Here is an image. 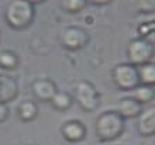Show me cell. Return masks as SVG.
I'll return each instance as SVG.
<instances>
[{"instance_id":"5bb4252c","label":"cell","mask_w":155,"mask_h":145,"mask_svg":"<svg viewBox=\"0 0 155 145\" xmlns=\"http://www.w3.org/2000/svg\"><path fill=\"white\" fill-rule=\"evenodd\" d=\"M38 113L37 104L33 100H25L18 106V117L23 121H31Z\"/></svg>"},{"instance_id":"30bf717a","label":"cell","mask_w":155,"mask_h":145,"mask_svg":"<svg viewBox=\"0 0 155 145\" xmlns=\"http://www.w3.org/2000/svg\"><path fill=\"white\" fill-rule=\"evenodd\" d=\"M86 128L81 121H68L62 125V135L69 142H78L85 138Z\"/></svg>"},{"instance_id":"d6986e66","label":"cell","mask_w":155,"mask_h":145,"mask_svg":"<svg viewBox=\"0 0 155 145\" xmlns=\"http://www.w3.org/2000/svg\"><path fill=\"white\" fill-rule=\"evenodd\" d=\"M151 30H155V21L154 23H150V24H144L138 27V31L141 35H145V34H150Z\"/></svg>"},{"instance_id":"9a60e30c","label":"cell","mask_w":155,"mask_h":145,"mask_svg":"<svg viewBox=\"0 0 155 145\" xmlns=\"http://www.w3.org/2000/svg\"><path fill=\"white\" fill-rule=\"evenodd\" d=\"M51 103L54 104V107L58 110H65L72 104V97L65 92H57L54 94V97L51 99Z\"/></svg>"},{"instance_id":"7402d4cb","label":"cell","mask_w":155,"mask_h":145,"mask_svg":"<svg viewBox=\"0 0 155 145\" xmlns=\"http://www.w3.org/2000/svg\"><path fill=\"white\" fill-rule=\"evenodd\" d=\"M28 2H30L31 4H35V3H41L42 0H28Z\"/></svg>"},{"instance_id":"2e32d148","label":"cell","mask_w":155,"mask_h":145,"mask_svg":"<svg viewBox=\"0 0 155 145\" xmlns=\"http://www.w3.org/2000/svg\"><path fill=\"white\" fill-rule=\"evenodd\" d=\"M135 12L152 13L155 12V0H131Z\"/></svg>"},{"instance_id":"8992f818","label":"cell","mask_w":155,"mask_h":145,"mask_svg":"<svg viewBox=\"0 0 155 145\" xmlns=\"http://www.w3.org/2000/svg\"><path fill=\"white\" fill-rule=\"evenodd\" d=\"M89 37L81 27H69L62 34V44L69 49H79L87 44Z\"/></svg>"},{"instance_id":"ac0fdd59","label":"cell","mask_w":155,"mask_h":145,"mask_svg":"<svg viewBox=\"0 0 155 145\" xmlns=\"http://www.w3.org/2000/svg\"><path fill=\"white\" fill-rule=\"evenodd\" d=\"M86 0H62V6L66 8L68 12H81L82 8L85 7Z\"/></svg>"},{"instance_id":"277c9868","label":"cell","mask_w":155,"mask_h":145,"mask_svg":"<svg viewBox=\"0 0 155 145\" xmlns=\"http://www.w3.org/2000/svg\"><path fill=\"white\" fill-rule=\"evenodd\" d=\"M113 81L123 90H133L140 85L138 69L131 64L117 65L113 69Z\"/></svg>"},{"instance_id":"7c38bea8","label":"cell","mask_w":155,"mask_h":145,"mask_svg":"<svg viewBox=\"0 0 155 145\" xmlns=\"http://www.w3.org/2000/svg\"><path fill=\"white\" fill-rule=\"evenodd\" d=\"M138 69V77H140V85H147V86H155V64L147 62L144 65L137 66Z\"/></svg>"},{"instance_id":"4fadbf2b","label":"cell","mask_w":155,"mask_h":145,"mask_svg":"<svg viewBox=\"0 0 155 145\" xmlns=\"http://www.w3.org/2000/svg\"><path fill=\"white\" fill-rule=\"evenodd\" d=\"M131 97L135 99L141 104L150 103L151 100H154V97H155V89L152 86L138 85L137 87H134L131 90Z\"/></svg>"},{"instance_id":"e0dca14e","label":"cell","mask_w":155,"mask_h":145,"mask_svg":"<svg viewBox=\"0 0 155 145\" xmlns=\"http://www.w3.org/2000/svg\"><path fill=\"white\" fill-rule=\"evenodd\" d=\"M0 65L3 68H16V65H17L16 55L13 52H8V51L0 52Z\"/></svg>"},{"instance_id":"7a4b0ae2","label":"cell","mask_w":155,"mask_h":145,"mask_svg":"<svg viewBox=\"0 0 155 145\" xmlns=\"http://www.w3.org/2000/svg\"><path fill=\"white\" fill-rule=\"evenodd\" d=\"M7 23L14 28H24L33 21L34 7L28 0H14L6 12Z\"/></svg>"},{"instance_id":"9c48e42d","label":"cell","mask_w":155,"mask_h":145,"mask_svg":"<svg viewBox=\"0 0 155 145\" xmlns=\"http://www.w3.org/2000/svg\"><path fill=\"white\" fill-rule=\"evenodd\" d=\"M57 86L52 81L49 79H38L33 83V93L34 96L40 99V100H49L54 97V94L57 93Z\"/></svg>"},{"instance_id":"ba28073f","label":"cell","mask_w":155,"mask_h":145,"mask_svg":"<svg viewBox=\"0 0 155 145\" xmlns=\"http://www.w3.org/2000/svg\"><path fill=\"white\" fill-rule=\"evenodd\" d=\"M117 111L123 118H133V117H138L140 113L143 111V104L133 99V97H124L117 103L116 107Z\"/></svg>"},{"instance_id":"ffe728a7","label":"cell","mask_w":155,"mask_h":145,"mask_svg":"<svg viewBox=\"0 0 155 145\" xmlns=\"http://www.w3.org/2000/svg\"><path fill=\"white\" fill-rule=\"evenodd\" d=\"M7 114H8V110H7V107H6V104H4V103H0V123L6 120Z\"/></svg>"},{"instance_id":"44dd1931","label":"cell","mask_w":155,"mask_h":145,"mask_svg":"<svg viewBox=\"0 0 155 145\" xmlns=\"http://www.w3.org/2000/svg\"><path fill=\"white\" fill-rule=\"evenodd\" d=\"M89 2L93 4H107V3H110L111 0H89Z\"/></svg>"},{"instance_id":"52a82bcc","label":"cell","mask_w":155,"mask_h":145,"mask_svg":"<svg viewBox=\"0 0 155 145\" xmlns=\"http://www.w3.org/2000/svg\"><path fill=\"white\" fill-rule=\"evenodd\" d=\"M137 128L141 135H154L155 134V106H148L138 116Z\"/></svg>"},{"instance_id":"8fae6325","label":"cell","mask_w":155,"mask_h":145,"mask_svg":"<svg viewBox=\"0 0 155 145\" xmlns=\"http://www.w3.org/2000/svg\"><path fill=\"white\" fill-rule=\"evenodd\" d=\"M17 94V83L14 79L6 75H0V103H7L13 100Z\"/></svg>"},{"instance_id":"6da1fadb","label":"cell","mask_w":155,"mask_h":145,"mask_svg":"<svg viewBox=\"0 0 155 145\" xmlns=\"http://www.w3.org/2000/svg\"><path fill=\"white\" fill-rule=\"evenodd\" d=\"M124 130V118L117 111H104L96 120V134L102 141H111Z\"/></svg>"},{"instance_id":"5b68a950","label":"cell","mask_w":155,"mask_h":145,"mask_svg":"<svg viewBox=\"0 0 155 145\" xmlns=\"http://www.w3.org/2000/svg\"><path fill=\"white\" fill-rule=\"evenodd\" d=\"M75 99L78 100L79 106L86 111H92L99 104V94L92 83L82 81L76 85L75 89Z\"/></svg>"},{"instance_id":"3957f363","label":"cell","mask_w":155,"mask_h":145,"mask_svg":"<svg viewBox=\"0 0 155 145\" xmlns=\"http://www.w3.org/2000/svg\"><path fill=\"white\" fill-rule=\"evenodd\" d=\"M154 45L148 40L137 38L128 44L127 55H128V61L131 65L140 66V65H144L151 61V58L154 57Z\"/></svg>"}]
</instances>
